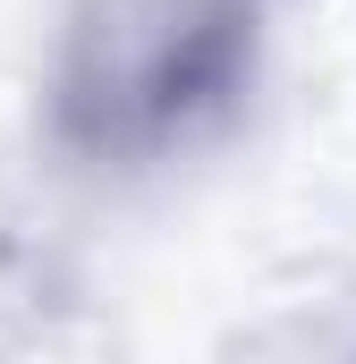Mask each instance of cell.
<instances>
[{
  "mask_svg": "<svg viewBox=\"0 0 356 364\" xmlns=\"http://www.w3.org/2000/svg\"><path fill=\"white\" fill-rule=\"evenodd\" d=\"M263 0H77L60 43V136L136 161L238 85Z\"/></svg>",
  "mask_w": 356,
  "mask_h": 364,
  "instance_id": "cell-1",
  "label": "cell"
}]
</instances>
